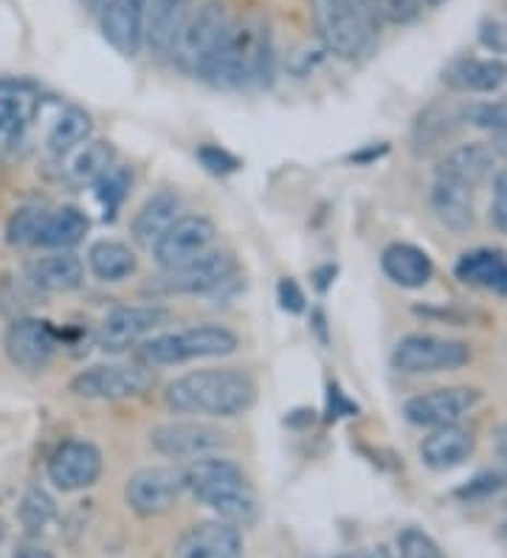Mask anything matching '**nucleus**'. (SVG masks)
Instances as JSON below:
<instances>
[{
	"mask_svg": "<svg viewBox=\"0 0 507 558\" xmlns=\"http://www.w3.org/2000/svg\"><path fill=\"white\" fill-rule=\"evenodd\" d=\"M164 401L178 415L240 417L257 401V384L243 369H195L169 384Z\"/></svg>",
	"mask_w": 507,
	"mask_h": 558,
	"instance_id": "1",
	"label": "nucleus"
},
{
	"mask_svg": "<svg viewBox=\"0 0 507 558\" xmlns=\"http://www.w3.org/2000/svg\"><path fill=\"white\" fill-rule=\"evenodd\" d=\"M274 69V43H270L268 23L259 14H249L234 21L217 46L215 57L203 69L201 80L217 88H251L263 85Z\"/></svg>",
	"mask_w": 507,
	"mask_h": 558,
	"instance_id": "2",
	"label": "nucleus"
},
{
	"mask_svg": "<svg viewBox=\"0 0 507 558\" xmlns=\"http://www.w3.org/2000/svg\"><path fill=\"white\" fill-rule=\"evenodd\" d=\"M183 485L186 494L197 499L203 508L215 511L224 522L234 527L254 524L259 517L257 494L245 477V471L224 457H201L183 469Z\"/></svg>",
	"mask_w": 507,
	"mask_h": 558,
	"instance_id": "3",
	"label": "nucleus"
},
{
	"mask_svg": "<svg viewBox=\"0 0 507 558\" xmlns=\"http://www.w3.org/2000/svg\"><path fill=\"white\" fill-rule=\"evenodd\" d=\"M311 9L327 54L359 62L378 43L381 21L366 0H311Z\"/></svg>",
	"mask_w": 507,
	"mask_h": 558,
	"instance_id": "4",
	"label": "nucleus"
},
{
	"mask_svg": "<svg viewBox=\"0 0 507 558\" xmlns=\"http://www.w3.org/2000/svg\"><path fill=\"white\" fill-rule=\"evenodd\" d=\"M237 348H240V339L229 327L195 325L176 333L149 336L135 348V361L149 369L178 367L197 359H224V355L237 353Z\"/></svg>",
	"mask_w": 507,
	"mask_h": 558,
	"instance_id": "5",
	"label": "nucleus"
},
{
	"mask_svg": "<svg viewBox=\"0 0 507 558\" xmlns=\"http://www.w3.org/2000/svg\"><path fill=\"white\" fill-rule=\"evenodd\" d=\"M237 282V259L231 252L212 248L203 257L192 259L181 268H169L153 279L144 293L167 300V296H215Z\"/></svg>",
	"mask_w": 507,
	"mask_h": 558,
	"instance_id": "6",
	"label": "nucleus"
},
{
	"mask_svg": "<svg viewBox=\"0 0 507 558\" xmlns=\"http://www.w3.org/2000/svg\"><path fill=\"white\" fill-rule=\"evenodd\" d=\"M229 26L231 17L224 3L220 0H203L201 7L192 9L176 46H172V57L178 60V65L183 71H190V74L201 76L203 69L215 57L217 46L229 32Z\"/></svg>",
	"mask_w": 507,
	"mask_h": 558,
	"instance_id": "7",
	"label": "nucleus"
},
{
	"mask_svg": "<svg viewBox=\"0 0 507 558\" xmlns=\"http://www.w3.org/2000/svg\"><path fill=\"white\" fill-rule=\"evenodd\" d=\"M156 384L153 369L144 364H94L71 378V396L85 401H128L142 398Z\"/></svg>",
	"mask_w": 507,
	"mask_h": 558,
	"instance_id": "8",
	"label": "nucleus"
},
{
	"mask_svg": "<svg viewBox=\"0 0 507 558\" xmlns=\"http://www.w3.org/2000/svg\"><path fill=\"white\" fill-rule=\"evenodd\" d=\"M229 442V432H224L215 423L197 421V417L158 423L156 429L149 432V446L158 454L169 457V460H190V463L224 451Z\"/></svg>",
	"mask_w": 507,
	"mask_h": 558,
	"instance_id": "9",
	"label": "nucleus"
},
{
	"mask_svg": "<svg viewBox=\"0 0 507 558\" xmlns=\"http://www.w3.org/2000/svg\"><path fill=\"white\" fill-rule=\"evenodd\" d=\"M471 361V348L466 341L443 339L432 333H412L398 341L393 353V367L406 375L443 373V369H460Z\"/></svg>",
	"mask_w": 507,
	"mask_h": 558,
	"instance_id": "10",
	"label": "nucleus"
},
{
	"mask_svg": "<svg viewBox=\"0 0 507 558\" xmlns=\"http://www.w3.org/2000/svg\"><path fill=\"white\" fill-rule=\"evenodd\" d=\"M169 322H172V311L164 305H119L101 319L96 330V344L105 353H124Z\"/></svg>",
	"mask_w": 507,
	"mask_h": 558,
	"instance_id": "11",
	"label": "nucleus"
},
{
	"mask_svg": "<svg viewBox=\"0 0 507 558\" xmlns=\"http://www.w3.org/2000/svg\"><path fill=\"white\" fill-rule=\"evenodd\" d=\"M183 494H186L183 469H176V465H149V469L135 471L124 485V499H128L130 511L142 519L169 513L181 502Z\"/></svg>",
	"mask_w": 507,
	"mask_h": 558,
	"instance_id": "12",
	"label": "nucleus"
},
{
	"mask_svg": "<svg viewBox=\"0 0 507 558\" xmlns=\"http://www.w3.org/2000/svg\"><path fill=\"white\" fill-rule=\"evenodd\" d=\"M215 240L217 226L206 215H178L176 223L169 226L149 252H153L158 266L169 271V268H181L212 252Z\"/></svg>",
	"mask_w": 507,
	"mask_h": 558,
	"instance_id": "13",
	"label": "nucleus"
},
{
	"mask_svg": "<svg viewBox=\"0 0 507 558\" xmlns=\"http://www.w3.org/2000/svg\"><path fill=\"white\" fill-rule=\"evenodd\" d=\"M3 350L14 367L23 373H43L51 367V361L60 350V333L51 327V322L21 316L7 327Z\"/></svg>",
	"mask_w": 507,
	"mask_h": 558,
	"instance_id": "14",
	"label": "nucleus"
},
{
	"mask_svg": "<svg viewBox=\"0 0 507 558\" xmlns=\"http://www.w3.org/2000/svg\"><path fill=\"white\" fill-rule=\"evenodd\" d=\"M105 460H101L99 446L90 440H65L48 457V480L60 488L62 494L94 488L101 477Z\"/></svg>",
	"mask_w": 507,
	"mask_h": 558,
	"instance_id": "15",
	"label": "nucleus"
},
{
	"mask_svg": "<svg viewBox=\"0 0 507 558\" xmlns=\"http://www.w3.org/2000/svg\"><path fill=\"white\" fill-rule=\"evenodd\" d=\"M480 401H482L480 389L443 387V389H432V392H423V396L409 398L403 407V415L406 421L414 423V426L437 429V426L460 423Z\"/></svg>",
	"mask_w": 507,
	"mask_h": 558,
	"instance_id": "16",
	"label": "nucleus"
},
{
	"mask_svg": "<svg viewBox=\"0 0 507 558\" xmlns=\"http://www.w3.org/2000/svg\"><path fill=\"white\" fill-rule=\"evenodd\" d=\"M34 113H40V119H46V147L48 153L55 156H68L74 153L80 144H85L90 138V117L76 105H68L62 99H40L34 105Z\"/></svg>",
	"mask_w": 507,
	"mask_h": 558,
	"instance_id": "17",
	"label": "nucleus"
},
{
	"mask_svg": "<svg viewBox=\"0 0 507 558\" xmlns=\"http://www.w3.org/2000/svg\"><path fill=\"white\" fill-rule=\"evenodd\" d=\"M172 558H243V536L231 522L192 524L172 547Z\"/></svg>",
	"mask_w": 507,
	"mask_h": 558,
	"instance_id": "18",
	"label": "nucleus"
},
{
	"mask_svg": "<svg viewBox=\"0 0 507 558\" xmlns=\"http://www.w3.org/2000/svg\"><path fill=\"white\" fill-rule=\"evenodd\" d=\"M99 32L113 51L122 57H138L144 48V0H113L101 9Z\"/></svg>",
	"mask_w": 507,
	"mask_h": 558,
	"instance_id": "19",
	"label": "nucleus"
},
{
	"mask_svg": "<svg viewBox=\"0 0 507 558\" xmlns=\"http://www.w3.org/2000/svg\"><path fill=\"white\" fill-rule=\"evenodd\" d=\"M443 85L457 94H496L507 85V60L457 57L443 69Z\"/></svg>",
	"mask_w": 507,
	"mask_h": 558,
	"instance_id": "20",
	"label": "nucleus"
},
{
	"mask_svg": "<svg viewBox=\"0 0 507 558\" xmlns=\"http://www.w3.org/2000/svg\"><path fill=\"white\" fill-rule=\"evenodd\" d=\"M190 12L192 0H144V46L156 54H172Z\"/></svg>",
	"mask_w": 507,
	"mask_h": 558,
	"instance_id": "21",
	"label": "nucleus"
},
{
	"mask_svg": "<svg viewBox=\"0 0 507 558\" xmlns=\"http://www.w3.org/2000/svg\"><path fill=\"white\" fill-rule=\"evenodd\" d=\"M26 279L34 291L68 293L82 288L85 266L74 252H48L28 263Z\"/></svg>",
	"mask_w": 507,
	"mask_h": 558,
	"instance_id": "22",
	"label": "nucleus"
},
{
	"mask_svg": "<svg viewBox=\"0 0 507 558\" xmlns=\"http://www.w3.org/2000/svg\"><path fill=\"white\" fill-rule=\"evenodd\" d=\"M90 232L88 215L80 206H55V209H43L40 232L34 248H48V252H71L85 240Z\"/></svg>",
	"mask_w": 507,
	"mask_h": 558,
	"instance_id": "23",
	"label": "nucleus"
},
{
	"mask_svg": "<svg viewBox=\"0 0 507 558\" xmlns=\"http://www.w3.org/2000/svg\"><path fill=\"white\" fill-rule=\"evenodd\" d=\"M496 167V153L487 147V144L471 142V144H460V147H454L443 156L437 167V178L443 181H454V184L466 186V190H473V186H480L482 181L491 178Z\"/></svg>",
	"mask_w": 507,
	"mask_h": 558,
	"instance_id": "24",
	"label": "nucleus"
},
{
	"mask_svg": "<svg viewBox=\"0 0 507 558\" xmlns=\"http://www.w3.org/2000/svg\"><path fill=\"white\" fill-rule=\"evenodd\" d=\"M476 449V437L471 429L451 423V426H437L428 437L420 442V457L432 471H451L462 465Z\"/></svg>",
	"mask_w": 507,
	"mask_h": 558,
	"instance_id": "25",
	"label": "nucleus"
},
{
	"mask_svg": "<svg viewBox=\"0 0 507 558\" xmlns=\"http://www.w3.org/2000/svg\"><path fill=\"white\" fill-rule=\"evenodd\" d=\"M178 215H181V195L176 190H158L135 211L130 234L142 248H153L169 226L176 223Z\"/></svg>",
	"mask_w": 507,
	"mask_h": 558,
	"instance_id": "26",
	"label": "nucleus"
},
{
	"mask_svg": "<svg viewBox=\"0 0 507 558\" xmlns=\"http://www.w3.org/2000/svg\"><path fill=\"white\" fill-rule=\"evenodd\" d=\"M454 274L466 286L507 296V254L499 252V248H473V252H466L457 259Z\"/></svg>",
	"mask_w": 507,
	"mask_h": 558,
	"instance_id": "27",
	"label": "nucleus"
},
{
	"mask_svg": "<svg viewBox=\"0 0 507 558\" xmlns=\"http://www.w3.org/2000/svg\"><path fill=\"white\" fill-rule=\"evenodd\" d=\"M460 124H466L462 119V108L454 102H432L428 108H423L414 119L412 128V142L418 153H432L437 147L454 138V133L460 130Z\"/></svg>",
	"mask_w": 507,
	"mask_h": 558,
	"instance_id": "28",
	"label": "nucleus"
},
{
	"mask_svg": "<svg viewBox=\"0 0 507 558\" xmlns=\"http://www.w3.org/2000/svg\"><path fill=\"white\" fill-rule=\"evenodd\" d=\"M381 268L395 286L400 288H423L434 274V263L423 248L412 243H393L386 245L381 254Z\"/></svg>",
	"mask_w": 507,
	"mask_h": 558,
	"instance_id": "29",
	"label": "nucleus"
},
{
	"mask_svg": "<svg viewBox=\"0 0 507 558\" xmlns=\"http://www.w3.org/2000/svg\"><path fill=\"white\" fill-rule=\"evenodd\" d=\"M432 209L437 220L451 232L462 234L473 226V201L471 190L454 184V181H443L437 178V184L432 190Z\"/></svg>",
	"mask_w": 507,
	"mask_h": 558,
	"instance_id": "30",
	"label": "nucleus"
},
{
	"mask_svg": "<svg viewBox=\"0 0 507 558\" xmlns=\"http://www.w3.org/2000/svg\"><path fill=\"white\" fill-rule=\"evenodd\" d=\"M88 268L99 282H124L138 268V257L128 243L96 240L88 248Z\"/></svg>",
	"mask_w": 507,
	"mask_h": 558,
	"instance_id": "31",
	"label": "nucleus"
},
{
	"mask_svg": "<svg viewBox=\"0 0 507 558\" xmlns=\"http://www.w3.org/2000/svg\"><path fill=\"white\" fill-rule=\"evenodd\" d=\"M71 161H68V178L74 184H94L96 178H101L105 172L113 167V147L108 142H85L80 144L74 153H68Z\"/></svg>",
	"mask_w": 507,
	"mask_h": 558,
	"instance_id": "32",
	"label": "nucleus"
},
{
	"mask_svg": "<svg viewBox=\"0 0 507 558\" xmlns=\"http://www.w3.org/2000/svg\"><path fill=\"white\" fill-rule=\"evenodd\" d=\"M94 198L101 206V218L116 220L119 209L124 206V201L130 198V190H133V170L124 167V163H113L101 178H96L94 184Z\"/></svg>",
	"mask_w": 507,
	"mask_h": 558,
	"instance_id": "33",
	"label": "nucleus"
},
{
	"mask_svg": "<svg viewBox=\"0 0 507 558\" xmlns=\"http://www.w3.org/2000/svg\"><path fill=\"white\" fill-rule=\"evenodd\" d=\"M34 117V105L23 90L0 94V144L14 142Z\"/></svg>",
	"mask_w": 507,
	"mask_h": 558,
	"instance_id": "34",
	"label": "nucleus"
},
{
	"mask_svg": "<svg viewBox=\"0 0 507 558\" xmlns=\"http://www.w3.org/2000/svg\"><path fill=\"white\" fill-rule=\"evenodd\" d=\"M57 519V502L51 499V494H46L43 488L26 490V497L21 502V522L32 536L43 533L48 524Z\"/></svg>",
	"mask_w": 507,
	"mask_h": 558,
	"instance_id": "35",
	"label": "nucleus"
},
{
	"mask_svg": "<svg viewBox=\"0 0 507 558\" xmlns=\"http://www.w3.org/2000/svg\"><path fill=\"white\" fill-rule=\"evenodd\" d=\"M46 206H21L7 223V240L17 248H34L37 232H40V218Z\"/></svg>",
	"mask_w": 507,
	"mask_h": 558,
	"instance_id": "36",
	"label": "nucleus"
},
{
	"mask_svg": "<svg viewBox=\"0 0 507 558\" xmlns=\"http://www.w3.org/2000/svg\"><path fill=\"white\" fill-rule=\"evenodd\" d=\"M195 158L201 161L203 170L212 172V175L217 178L234 175V172L243 170V161H240L234 153L226 150V147H220V144H201L195 150Z\"/></svg>",
	"mask_w": 507,
	"mask_h": 558,
	"instance_id": "37",
	"label": "nucleus"
},
{
	"mask_svg": "<svg viewBox=\"0 0 507 558\" xmlns=\"http://www.w3.org/2000/svg\"><path fill=\"white\" fill-rule=\"evenodd\" d=\"M462 119L473 128L502 133L507 130V102H476L462 108Z\"/></svg>",
	"mask_w": 507,
	"mask_h": 558,
	"instance_id": "38",
	"label": "nucleus"
},
{
	"mask_svg": "<svg viewBox=\"0 0 507 558\" xmlns=\"http://www.w3.org/2000/svg\"><path fill=\"white\" fill-rule=\"evenodd\" d=\"M372 7V12L378 14V21L395 23V26H403V23L418 21L420 12H423V0H366Z\"/></svg>",
	"mask_w": 507,
	"mask_h": 558,
	"instance_id": "39",
	"label": "nucleus"
},
{
	"mask_svg": "<svg viewBox=\"0 0 507 558\" xmlns=\"http://www.w3.org/2000/svg\"><path fill=\"white\" fill-rule=\"evenodd\" d=\"M480 43L487 51L507 57V12L487 14L480 23Z\"/></svg>",
	"mask_w": 507,
	"mask_h": 558,
	"instance_id": "40",
	"label": "nucleus"
},
{
	"mask_svg": "<svg viewBox=\"0 0 507 558\" xmlns=\"http://www.w3.org/2000/svg\"><path fill=\"white\" fill-rule=\"evenodd\" d=\"M359 412H361L359 403L352 401L345 389L338 387L336 381L327 384V409H325L327 421L336 423V421H341V417H355Z\"/></svg>",
	"mask_w": 507,
	"mask_h": 558,
	"instance_id": "41",
	"label": "nucleus"
},
{
	"mask_svg": "<svg viewBox=\"0 0 507 558\" xmlns=\"http://www.w3.org/2000/svg\"><path fill=\"white\" fill-rule=\"evenodd\" d=\"M277 302H279V307H282L285 314L299 316V314H304V311H307V296H304V291L299 288L297 279H291V277L279 279Z\"/></svg>",
	"mask_w": 507,
	"mask_h": 558,
	"instance_id": "42",
	"label": "nucleus"
},
{
	"mask_svg": "<svg viewBox=\"0 0 507 558\" xmlns=\"http://www.w3.org/2000/svg\"><path fill=\"white\" fill-rule=\"evenodd\" d=\"M494 220L507 232V167L494 175Z\"/></svg>",
	"mask_w": 507,
	"mask_h": 558,
	"instance_id": "43",
	"label": "nucleus"
},
{
	"mask_svg": "<svg viewBox=\"0 0 507 558\" xmlns=\"http://www.w3.org/2000/svg\"><path fill=\"white\" fill-rule=\"evenodd\" d=\"M12 558H55V553L46 550V547H40V545H32V542H26V545H21L17 550H14Z\"/></svg>",
	"mask_w": 507,
	"mask_h": 558,
	"instance_id": "44",
	"label": "nucleus"
},
{
	"mask_svg": "<svg viewBox=\"0 0 507 558\" xmlns=\"http://www.w3.org/2000/svg\"><path fill=\"white\" fill-rule=\"evenodd\" d=\"M494 446H496V457H499V465L507 471V426H502L494 437Z\"/></svg>",
	"mask_w": 507,
	"mask_h": 558,
	"instance_id": "45",
	"label": "nucleus"
},
{
	"mask_svg": "<svg viewBox=\"0 0 507 558\" xmlns=\"http://www.w3.org/2000/svg\"><path fill=\"white\" fill-rule=\"evenodd\" d=\"M313 277H316L318 291H327V288H330V282H333V277H336V266L316 268V274H313Z\"/></svg>",
	"mask_w": 507,
	"mask_h": 558,
	"instance_id": "46",
	"label": "nucleus"
},
{
	"mask_svg": "<svg viewBox=\"0 0 507 558\" xmlns=\"http://www.w3.org/2000/svg\"><path fill=\"white\" fill-rule=\"evenodd\" d=\"M110 3H113V0H85V7H88L94 14H99L101 9L110 7Z\"/></svg>",
	"mask_w": 507,
	"mask_h": 558,
	"instance_id": "47",
	"label": "nucleus"
},
{
	"mask_svg": "<svg viewBox=\"0 0 507 558\" xmlns=\"http://www.w3.org/2000/svg\"><path fill=\"white\" fill-rule=\"evenodd\" d=\"M313 322H316V330H318V336H322V341H327V333H325V316H322V311H316V314H313Z\"/></svg>",
	"mask_w": 507,
	"mask_h": 558,
	"instance_id": "48",
	"label": "nucleus"
},
{
	"mask_svg": "<svg viewBox=\"0 0 507 558\" xmlns=\"http://www.w3.org/2000/svg\"><path fill=\"white\" fill-rule=\"evenodd\" d=\"M370 556H372V558H393V553L386 550V547H378V550L370 553Z\"/></svg>",
	"mask_w": 507,
	"mask_h": 558,
	"instance_id": "49",
	"label": "nucleus"
},
{
	"mask_svg": "<svg viewBox=\"0 0 507 558\" xmlns=\"http://www.w3.org/2000/svg\"><path fill=\"white\" fill-rule=\"evenodd\" d=\"M3 542H7V522L0 519V547H3Z\"/></svg>",
	"mask_w": 507,
	"mask_h": 558,
	"instance_id": "50",
	"label": "nucleus"
},
{
	"mask_svg": "<svg viewBox=\"0 0 507 558\" xmlns=\"http://www.w3.org/2000/svg\"><path fill=\"white\" fill-rule=\"evenodd\" d=\"M338 558H372L370 553H347V556H338Z\"/></svg>",
	"mask_w": 507,
	"mask_h": 558,
	"instance_id": "51",
	"label": "nucleus"
},
{
	"mask_svg": "<svg viewBox=\"0 0 507 558\" xmlns=\"http://www.w3.org/2000/svg\"><path fill=\"white\" fill-rule=\"evenodd\" d=\"M426 7H439V3H446V0H423Z\"/></svg>",
	"mask_w": 507,
	"mask_h": 558,
	"instance_id": "52",
	"label": "nucleus"
},
{
	"mask_svg": "<svg viewBox=\"0 0 507 558\" xmlns=\"http://www.w3.org/2000/svg\"><path fill=\"white\" fill-rule=\"evenodd\" d=\"M505 102H507V99H505Z\"/></svg>",
	"mask_w": 507,
	"mask_h": 558,
	"instance_id": "53",
	"label": "nucleus"
},
{
	"mask_svg": "<svg viewBox=\"0 0 507 558\" xmlns=\"http://www.w3.org/2000/svg\"><path fill=\"white\" fill-rule=\"evenodd\" d=\"M505 533H507V531H505Z\"/></svg>",
	"mask_w": 507,
	"mask_h": 558,
	"instance_id": "54",
	"label": "nucleus"
}]
</instances>
